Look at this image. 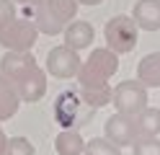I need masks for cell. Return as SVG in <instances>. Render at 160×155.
<instances>
[{
	"instance_id": "cell-8",
	"label": "cell",
	"mask_w": 160,
	"mask_h": 155,
	"mask_svg": "<svg viewBox=\"0 0 160 155\" xmlns=\"http://www.w3.org/2000/svg\"><path fill=\"white\" fill-rule=\"evenodd\" d=\"M80 62H83V59H80V54H78L75 49L59 44V47H54V49L47 54V72H49L52 78L67 80V78L78 75Z\"/></svg>"
},
{
	"instance_id": "cell-2",
	"label": "cell",
	"mask_w": 160,
	"mask_h": 155,
	"mask_svg": "<svg viewBox=\"0 0 160 155\" xmlns=\"http://www.w3.org/2000/svg\"><path fill=\"white\" fill-rule=\"evenodd\" d=\"M0 72L13 83L18 98L34 103L47 93V72L31 52H5L0 57Z\"/></svg>"
},
{
	"instance_id": "cell-18",
	"label": "cell",
	"mask_w": 160,
	"mask_h": 155,
	"mask_svg": "<svg viewBox=\"0 0 160 155\" xmlns=\"http://www.w3.org/2000/svg\"><path fill=\"white\" fill-rule=\"evenodd\" d=\"M132 152H134V155H160V140H158V137L137 140V142L132 145Z\"/></svg>"
},
{
	"instance_id": "cell-5",
	"label": "cell",
	"mask_w": 160,
	"mask_h": 155,
	"mask_svg": "<svg viewBox=\"0 0 160 155\" xmlns=\"http://www.w3.org/2000/svg\"><path fill=\"white\" fill-rule=\"evenodd\" d=\"M36 39H39V31H36L31 18L16 16L13 21L0 26V47L5 52H31Z\"/></svg>"
},
{
	"instance_id": "cell-15",
	"label": "cell",
	"mask_w": 160,
	"mask_h": 155,
	"mask_svg": "<svg viewBox=\"0 0 160 155\" xmlns=\"http://www.w3.org/2000/svg\"><path fill=\"white\" fill-rule=\"evenodd\" d=\"M54 150L59 155H83L85 150V140L80 137L78 129H62L54 140Z\"/></svg>"
},
{
	"instance_id": "cell-10",
	"label": "cell",
	"mask_w": 160,
	"mask_h": 155,
	"mask_svg": "<svg viewBox=\"0 0 160 155\" xmlns=\"http://www.w3.org/2000/svg\"><path fill=\"white\" fill-rule=\"evenodd\" d=\"M132 21L142 31H160V0H137Z\"/></svg>"
},
{
	"instance_id": "cell-14",
	"label": "cell",
	"mask_w": 160,
	"mask_h": 155,
	"mask_svg": "<svg viewBox=\"0 0 160 155\" xmlns=\"http://www.w3.org/2000/svg\"><path fill=\"white\" fill-rule=\"evenodd\" d=\"M18 106H21V98H18L13 83L0 72V121L11 119L13 114L18 111Z\"/></svg>"
},
{
	"instance_id": "cell-20",
	"label": "cell",
	"mask_w": 160,
	"mask_h": 155,
	"mask_svg": "<svg viewBox=\"0 0 160 155\" xmlns=\"http://www.w3.org/2000/svg\"><path fill=\"white\" fill-rule=\"evenodd\" d=\"M5 145H8V137H5V132H3V124H0V155L5 152Z\"/></svg>"
},
{
	"instance_id": "cell-11",
	"label": "cell",
	"mask_w": 160,
	"mask_h": 155,
	"mask_svg": "<svg viewBox=\"0 0 160 155\" xmlns=\"http://www.w3.org/2000/svg\"><path fill=\"white\" fill-rule=\"evenodd\" d=\"M62 36H65V47L80 52V49H88L93 44L96 31H93V26L88 21H70L65 26V31H62Z\"/></svg>"
},
{
	"instance_id": "cell-19",
	"label": "cell",
	"mask_w": 160,
	"mask_h": 155,
	"mask_svg": "<svg viewBox=\"0 0 160 155\" xmlns=\"http://www.w3.org/2000/svg\"><path fill=\"white\" fill-rule=\"evenodd\" d=\"M16 18V3L13 0H0V26Z\"/></svg>"
},
{
	"instance_id": "cell-4",
	"label": "cell",
	"mask_w": 160,
	"mask_h": 155,
	"mask_svg": "<svg viewBox=\"0 0 160 155\" xmlns=\"http://www.w3.org/2000/svg\"><path fill=\"white\" fill-rule=\"evenodd\" d=\"M96 111L91 103H85L78 90H62L54 101V119L62 124V129H83L93 121Z\"/></svg>"
},
{
	"instance_id": "cell-13",
	"label": "cell",
	"mask_w": 160,
	"mask_h": 155,
	"mask_svg": "<svg viewBox=\"0 0 160 155\" xmlns=\"http://www.w3.org/2000/svg\"><path fill=\"white\" fill-rule=\"evenodd\" d=\"M137 80L145 88H160V52H150L137 65Z\"/></svg>"
},
{
	"instance_id": "cell-6",
	"label": "cell",
	"mask_w": 160,
	"mask_h": 155,
	"mask_svg": "<svg viewBox=\"0 0 160 155\" xmlns=\"http://www.w3.org/2000/svg\"><path fill=\"white\" fill-rule=\"evenodd\" d=\"M103 36H106V49H111L114 54H127L137 47V36H139V28L132 21V16H114L111 21L106 23L103 28Z\"/></svg>"
},
{
	"instance_id": "cell-9",
	"label": "cell",
	"mask_w": 160,
	"mask_h": 155,
	"mask_svg": "<svg viewBox=\"0 0 160 155\" xmlns=\"http://www.w3.org/2000/svg\"><path fill=\"white\" fill-rule=\"evenodd\" d=\"M103 132H106V140L114 142L116 147H127V145H134V121L132 116L127 114H114L108 116L103 124Z\"/></svg>"
},
{
	"instance_id": "cell-21",
	"label": "cell",
	"mask_w": 160,
	"mask_h": 155,
	"mask_svg": "<svg viewBox=\"0 0 160 155\" xmlns=\"http://www.w3.org/2000/svg\"><path fill=\"white\" fill-rule=\"evenodd\" d=\"M16 3H21L23 8H36L39 3H42V0H16Z\"/></svg>"
},
{
	"instance_id": "cell-1",
	"label": "cell",
	"mask_w": 160,
	"mask_h": 155,
	"mask_svg": "<svg viewBox=\"0 0 160 155\" xmlns=\"http://www.w3.org/2000/svg\"><path fill=\"white\" fill-rule=\"evenodd\" d=\"M119 70V54L111 49L98 47L88 54L85 62H80L78 70V93L83 96L85 103H91L93 109H101L111 101V85L108 78Z\"/></svg>"
},
{
	"instance_id": "cell-12",
	"label": "cell",
	"mask_w": 160,
	"mask_h": 155,
	"mask_svg": "<svg viewBox=\"0 0 160 155\" xmlns=\"http://www.w3.org/2000/svg\"><path fill=\"white\" fill-rule=\"evenodd\" d=\"M132 121H134V142L137 140H150V137H158L160 134V109L147 106L139 114H134Z\"/></svg>"
},
{
	"instance_id": "cell-17",
	"label": "cell",
	"mask_w": 160,
	"mask_h": 155,
	"mask_svg": "<svg viewBox=\"0 0 160 155\" xmlns=\"http://www.w3.org/2000/svg\"><path fill=\"white\" fill-rule=\"evenodd\" d=\"M3 155H36V150H34V145L26 137H11Z\"/></svg>"
},
{
	"instance_id": "cell-22",
	"label": "cell",
	"mask_w": 160,
	"mask_h": 155,
	"mask_svg": "<svg viewBox=\"0 0 160 155\" xmlns=\"http://www.w3.org/2000/svg\"><path fill=\"white\" fill-rule=\"evenodd\" d=\"M78 3H83V5H98V3H103V0H78Z\"/></svg>"
},
{
	"instance_id": "cell-7",
	"label": "cell",
	"mask_w": 160,
	"mask_h": 155,
	"mask_svg": "<svg viewBox=\"0 0 160 155\" xmlns=\"http://www.w3.org/2000/svg\"><path fill=\"white\" fill-rule=\"evenodd\" d=\"M111 103L119 114L134 116L142 109H147V88L139 80H124L116 88H111Z\"/></svg>"
},
{
	"instance_id": "cell-16",
	"label": "cell",
	"mask_w": 160,
	"mask_h": 155,
	"mask_svg": "<svg viewBox=\"0 0 160 155\" xmlns=\"http://www.w3.org/2000/svg\"><path fill=\"white\" fill-rule=\"evenodd\" d=\"M83 155H122V147H116V145L108 142L106 137H96L91 142H85Z\"/></svg>"
},
{
	"instance_id": "cell-3",
	"label": "cell",
	"mask_w": 160,
	"mask_h": 155,
	"mask_svg": "<svg viewBox=\"0 0 160 155\" xmlns=\"http://www.w3.org/2000/svg\"><path fill=\"white\" fill-rule=\"evenodd\" d=\"M31 21L39 34L57 36L62 34L70 21H75L78 0H42L36 8H31Z\"/></svg>"
}]
</instances>
